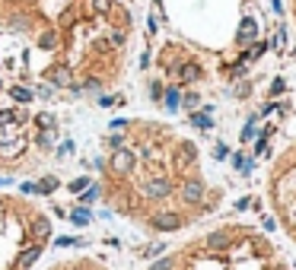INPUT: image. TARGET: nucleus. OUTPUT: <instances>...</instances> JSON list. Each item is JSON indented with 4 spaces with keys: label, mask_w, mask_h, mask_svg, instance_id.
<instances>
[{
    "label": "nucleus",
    "mask_w": 296,
    "mask_h": 270,
    "mask_svg": "<svg viewBox=\"0 0 296 270\" xmlns=\"http://www.w3.org/2000/svg\"><path fill=\"white\" fill-rule=\"evenodd\" d=\"M156 10L181 38L178 45L201 57H217L223 73L261 48L255 0H156Z\"/></svg>",
    "instance_id": "f03ea898"
},
{
    "label": "nucleus",
    "mask_w": 296,
    "mask_h": 270,
    "mask_svg": "<svg viewBox=\"0 0 296 270\" xmlns=\"http://www.w3.org/2000/svg\"><path fill=\"white\" fill-rule=\"evenodd\" d=\"M290 16H293V26H296V0H290Z\"/></svg>",
    "instance_id": "6e6552de"
},
{
    "label": "nucleus",
    "mask_w": 296,
    "mask_h": 270,
    "mask_svg": "<svg viewBox=\"0 0 296 270\" xmlns=\"http://www.w3.org/2000/svg\"><path fill=\"white\" fill-rule=\"evenodd\" d=\"M147 270H293L274 235L245 219H223L188 235Z\"/></svg>",
    "instance_id": "7ed1b4c3"
},
{
    "label": "nucleus",
    "mask_w": 296,
    "mask_h": 270,
    "mask_svg": "<svg viewBox=\"0 0 296 270\" xmlns=\"http://www.w3.org/2000/svg\"><path fill=\"white\" fill-rule=\"evenodd\" d=\"M99 194L121 219L172 235L213 216L226 188L207 175L201 146L163 121H115L102 140Z\"/></svg>",
    "instance_id": "f257e3e1"
},
{
    "label": "nucleus",
    "mask_w": 296,
    "mask_h": 270,
    "mask_svg": "<svg viewBox=\"0 0 296 270\" xmlns=\"http://www.w3.org/2000/svg\"><path fill=\"white\" fill-rule=\"evenodd\" d=\"M45 270H112L102 258H92V254H70V258H60L55 264H48Z\"/></svg>",
    "instance_id": "0eeeda50"
},
{
    "label": "nucleus",
    "mask_w": 296,
    "mask_h": 270,
    "mask_svg": "<svg viewBox=\"0 0 296 270\" xmlns=\"http://www.w3.org/2000/svg\"><path fill=\"white\" fill-rule=\"evenodd\" d=\"M51 245V216L23 194L0 191V270H32Z\"/></svg>",
    "instance_id": "39448f33"
},
{
    "label": "nucleus",
    "mask_w": 296,
    "mask_h": 270,
    "mask_svg": "<svg viewBox=\"0 0 296 270\" xmlns=\"http://www.w3.org/2000/svg\"><path fill=\"white\" fill-rule=\"evenodd\" d=\"M58 118L29 105H0V175H35L55 153Z\"/></svg>",
    "instance_id": "20e7f679"
},
{
    "label": "nucleus",
    "mask_w": 296,
    "mask_h": 270,
    "mask_svg": "<svg viewBox=\"0 0 296 270\" xmlns=\"http://www.w3.org/2000/svg\"><path fill=\"white\" fill-rule=\"evenodd\" d=\"M265 197L280 235L296 254V140L271 159L265 175Z\"/></svg>",
    "instance_id": "423d86ee"
}]
</instances>
